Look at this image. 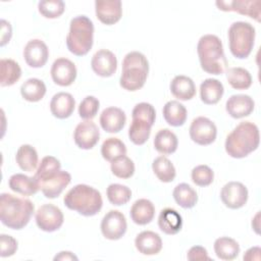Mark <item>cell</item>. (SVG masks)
<instances>
[{"instance_id":"cell-34","label":"cell","mask_w":261,"mask_h":261,"mask_svg":"<svg viewBox=\"0 0 261 261\" xmlns=\"http://www.w3.org/2000/svg\"><path fill=\"white\" fill-rule=\"evenodd\" d=\"M20 94L29 102H38L46 94V85L42 80L36 77L29 79L21 85Z\"/></svg>"},{"instance_id":"cell-29","label":"cell","mask_w":261,"mask_h":261,"mask_svg":"<svg viewBox=\"0 0 261 261\" xmlns=\"http://www.w3.org/2000/svg\"><path fill=\"white\" fill-rule=\"evenodd\" d=\"M154 147L162 155H170L177 149L178 141L173 132L168 128L160 129L154 138Z\"/></svg>"},{"instance_id":"cell-25","label":"cell","mask_w":261,"mask_h":261,"mask_svg":"<svg viewBox=\"0 0 261 261\" xmlns=\"http://www.w3.org/2000/svg\"><path fill=\"white\" fill-rule=\"evenodd\" d=\"M129 215L132 220L139 225L150 223L155 215L154 204L148 199H139L130 207Z\"/></svg>"},{"instance_id":"cell-13","label":"cell","mask_w":261,"mask_h":261,"mask_svg":"<svg viewBox=\"0 0 261 261\" xmlns=\"http://www.w3.org/2000/svg\"><path fill=\"white\" fill-rule=\"evenodd\" d=\"M99 138V128L92 120H84L80 122L73 132V140L75 145L84 150L94 148L98 143Z\"/></svg>"},{"instance_id":"cell-50","label":"cell","mask_w":261,"mask_h":261,"mask_svg":"<svg viewBox=\"0 0 261 261\" xmlns=\"http://www.w3.org/2000/svg\"><path fill=\"white\" fill-rule=\"evenodd\" d=\"M54 260H79V258L71 252L69 251H62V252H59L55 257H54Z\"/></svg>"},{"instance_id":"cell-35","label":"cell","mask_w":261,"mask_h":261,"mask_svg":"<svg viewBox=\"0 0 261 261\" xmlns=\"http://www.w3.org/2000/svg\"><path fill=\"white\" fill-rule=\"evenodd\" d=\"M172 196L176 204L185 209L193 208L198 202L197 192L186 182L178 184L174 188Z\"/></svg>"},{"instance_id":"cell-2","label":"cell","mask_w":261,"mask_h":261,"mask_svg":"<svg viewBox=\"0 0 261 261\" xmlns=\"http://www.w3.org/2000/svg\"><path fill=\"white\" fill-rule=\"evenodd\" d=\"M259 142L258 126L251 121H242L228 134L224 147L230 157L241 159L254 152L258 148Z\"/></svg>"},{"instance_id":"cell-12","label":"cell","mask_w":261,"mask_h":261,"mask_svg":"<svg viewBox=\"0 0 261 261\" xmlns=\"http://www.w3.org/2000/svg\"><path fill=\"white\" fill-rule=\"evenodd\" d=\"M71 175L65 170H58L57 172L38 180L40 190L46 198H57L62 191L70 184Z\"/></svg>"},{"instance_id":"cell-3","label":"cell","mask_w":261,"mask_h":261,"mask_svg":"<svg viewBox=\"0 0 261 261\" xmlns=\"http://www.w3.org/2000/svg\"><path fill=\"white\" fill-rule=\"evenodd\" d=\"M197 52L201 68L210 74H222L227 67L221 40L211 34L202 36L197 44Z\"/></svg>"},{"instance_id":"cell-31","label":"cell","mask_w":261,"mask_h":261,"mask_svg":"<svg viewBox=\"0 0 261 261\" xmlns=\"http://www.w3.org/2000/svg\"><path fill=\"white\" fill-rule=\"evenodd\" d=\"M15 160L21 170L33 172L38 166L39 157L36 149L32 145L24 144L16 151Z\"/></svg>"},{"instance_id":"cell-44","label":"cell","mask_w":261,"mask_h":261,"mask_svg":"<svg viewBox=\"0 0 261 261\" xmlns=\"http://www.w3.org/2000/svg\"><path fill=\"white\" fill-rule=\"evenodd\" d=\"M100 107L99 100L94 96L85 97L79 106V115L85 120H91L96 116Z\"/></svg>"},{"instance_id":"cell-8","label":"cell","mask_w":261,"mask_h":261,"mask_svg":"<svg viewBox=\"0 0 261 261\" xmlns=\"http://www.w3.org/2000/svg\"><path fill=\"white\" fill-rule=\"evenodd\" d=\"M189 134L193 142L201 146H207L215 141L217 136V127L209 118L199 116L193 119L190 125Z\"/></svg>"},{"instance_id":"cell-9","label":"cell","mask_w":261,"mask_h":261,"mask_svg":"<svg viewBox=\"0 0 261 261\" xmlns=\"http://www.w3.org/2000/svg\"><path fill=\"white\" fill-rule=\"evenodd\" d=\"M36 223L38 227L46 232H52L61 227L63 224V213L53 204H44L36 211Z\"/></svg>"},{"instance_id":"cell-6","label":"cell","mask_w":261,"mask_h":261,"mask_svg":"<svg viewBox=\"0 0 261 261\" xmlns=\"http://www.w3.org/2000/svg\"><path fill=\"white\" fill-rule=\"evenodd\" d=\"M94 42V23L86 15L74 16L69 23L66 46L69 52L84 56L92 49Z\"/></svg>"},{"instance_id":"cell-41","label":"cell","mask_w":261,"mask_h":261,"mask_svg":"<svg viewBox=\"0 0 261 261\" xmlns=\"http://www.w3.org/2000/svg\"><path fill=\"white\" fill-rule=\"evenodd\" d=\"M41 15L46 18H57L65 10V4L61 0H43L38 3Z\"/></svg>"},{"instance_id":"cell-47","label":"cell","mask_w":261,"mask_h":261,"mask_svg":"<svg viewBox=\"0 0 261 261\" xmlns=\"http://www.w3.org/2000/svg\"><path fill=\"white\" fill-rule=\"evenodd\" d=\"M187 258L190 261H198V260H211L208 256L207 250L202 246H193L187 254Z\"/></svg>"},{"instance_id":"cell-7","label":"cell","mask_w":261,"mask_h":261,"mask_svg":"<svg viewBox=\"0 0 261 261\" xmlns=\"http://www.w3.org/2000/svg\"><path fill=\"white\" fill-rule=\"evenodd\" d=\"M255 28L247 21H234L228 29L230 53L239 59L247 58L254 47Z\"/></svg>"},{"instance_id":"cell-16","label":"cell","mask_w":261,"mask_h":261,"mask_svg":"<svg viewBox=\"0 0 261 261\" xmlns=\"http://www.w3.org/2000/svg\"><path fill=\"white\" fill-rule=\"evenodd\" d=\"M91 66L93 71L99 76L109 77L113 75L117 69V59L110 50L101 49L93 55Z\"/></svg>"},{"instance_id":"cell-24","label":"cell","mask_w":261,"mask_h":261,"mask_svg":"<svg viewBox=\"0 0 261 261\" xmlns=\"http://www.w3.org/2000/svg\"><path fill=\"white\" fill-rule=\"evenodd\" d=\"M158 226L166 234H176L182 227L181 215L172 208H164L158 216Z\"/></svg>"},{"instance_id":"cell-51","label":"cell","mask_w":261,"mask_h":261,"mask_svg":"<svg viewBox=\"0 0 261 261\" xmlns=\"http://www.w3.org/2000/svg\"><path fill=\"white\" fill-rule=\"evenodd\" d=\"M259 215H260V213L258 212L256 215H255V217H254V219H252V227L255 229V231L257 232V233H259Z\"/></svg>"},{"instance_id":"cell-20","label":"cell","mask_w":261,"mask_h":261,"mask_svg":"<svg viewBox=\"0 0 261 261\" xmlns=\"http://www.w3.org/2000/svg\"><path fill=\"white\" fill-rule=\"evenodd\" d=\"M101 127L110 134L119 133L125 125L126 115L124 111L118 107H107L105 108L99 118Z\"/></svg>"},{"instance_id":"cell-27","label":"cell","mask_w":261,"mask_h":261,"mask_svg":"<svg viewBox=\"0 0 261 261\" xmlns=\"http://www.w3.org/2000/svg\"><path fill=\"white\" fill-rule=\"evenodd\" d=\"M223 93V85L216 79H206L200 85V98L204 104L214 105L218 103Z\"/></svg>"},{"instance_id":"cell-40","label":"cell","mask_w":261,"mask_h":261,"mask_svg":"<svg viewBox=\"0 0 261 261\" xmlns=\"http://www.w3.org/2000/svg\"><path fill=\"white\" fill-rule=\"evenodd\" d=\"M110 168L112 173L119 178H129L135 173L134 161L126 155L113 160Z\"/></svg>"},{"instance_id":"cell-4","label":"cell","mask_w":261,"mask_h":261,"mask_svg":"<svg viewBox=\"0 0 261 261\" xmlns=\"http://www.w3.org/2000/svg\"><path fill=\"white\" fill-rule=\"evenodd\" d=\"M64 205L83 216H94L102 208L103 200L95 188L80 184L70 189L63 198Z\"/></svg>"},{"instance_id":"cell-30","label":"cell","mask_w":261,"mask_h":261,"mask_svg":"<svg viewBox=\"0 0 261 261\" xmlns=\"http://www.w3.org/2000/svg\"><path fill=\"white\" fill-rule=\"evenodd\" d=\"M21 76L19 64L13 59L3 58L0 60V85L9 87L14 85Z\"/></svg>"},{"instance_id":"cell-22","label":"cell","mask_w":261,"mask_h":261,"mask_svg":"<svg viewBox=\"0 0 261 261\" xmlns=\"http://www.w3.org/2000/svg\"><path fill=\"white\" fill-rule=\"evenodd\" d=\"M135 246L143 255H156L162 249V240L157 232L144 230L136 237Z\"/></svg>"},{"instance_id":"cell-19","label":"cell","mask_w":261,"mask_h":261,"mask_svg":"<svg viewBox=\"0 0 261 261\" xmlns=\"http://www.w3.org/2000/svg\"><path fill=\"white\" fill-rule=\"evenodd\" d=\"M254 108L255 102L253 98L245 94L231 95L225 103L226 112L229 116L236 119L249 116L253 112Z\"/></svg>"},{"instance_id":"cell-43","label":"cell","mask_w":261,"mask_h":261,"mask_svg":"<svg viewBox=\"0 0 261 261\" xmlns=\"http://www.w3.org/2000/svg\"><path fill=\"white\" fill-rule=\"evenodd\" d=\"M191 177L195 185L199 187H207L213 182L214 172L208 165L201 164L193 168Z\"/></svg>"},{"instance_id":"cell-26","label":"cell","mask_w":261,"mask_h":261,"mask_svg":"<svg viewBox=\"0 0 261 261\" xmlns=\"http://www.w3.org/2000/svg\"><path fill=\"white\" fill-rule=\"evenodd\" d=\"M170 92L178 100L188 101L196 95V86L193 80L187 75H175L170 83Z\"/></svg>"},{"instance_id":"cell-33","label":"cell","mask_w":261,"mask_h":261,"mask_svg":"<svg viewBox=\"0 0 261 261\" xmlns=\"http://www.w3.org/2000/svg\"><path fill=\"white\" fill-rule=\"evenodd\" d=\"M152 123L139 118V117H133L132 123L129 125L128 128V138L129 140L138 146L144 145L151 134V127H152Z\"/></svg>"},{"instance_id":"cell-36","label":"cell","mask_w":261,"mask_h":261,"mask_svg":"<svg viewBox=\"0 0 261 261\" xmlns=\"http://www.w3.org/2000/svg\"><path fill=\"white\" fill-rule=\"evenodd\" d=\"M226 79L231 88L247 90L252 85V75L244 67H230L226 70Z\"/></svg>"},{"instance_id":"cell-21","label":"cell","mask_w":261,"mask_h":261,"mask_svg":"<svg viewBox=\"0 0 261 261\" xmlns=\"http://www.w3.org/2000/svg\"><path fill=\"white\" fill-rule=\"evenodd\" d=\"M75 107V101L71 94L59 92L55 94L50 101V111L53 116L59 119L69 117Z\"/></svg>"},{"instance_id":"cell-18","label":"cell","mask_w":261,"mask_h":261,"mask_svg":"<svg viewBox=\"0 0 261 261\" xmlns=\"http://www.w3.org/2000/svg\"><path fill=\"white\" fill-rule=\"evenodd\" d=\"M95 12L97 18L104 24L111 25L120 20L122 15L121 1L119 0H97L95 1Z\"/></svg>"},{"instance_id":"cell-37","label":"cell","mask_w":261,"mask_h":261,"mask_svg":"<svg viewBox=\"0 0 261 261\" xmlns=\"http://www.w3.org/2000/svg\"><path fill=\"white\" fill-rule=\"evenodd\" d=\"M152 169L157 178L162 182H171L176 175L172 162L165 156L155 158L152 163Z\"/></svg>"},{"instance_id":"cell-42","label":"cell","mask_w":261,"mask_h":261,"mask_svg":"<svg viewBox=\"0 0 261 261\" xmlns=\"http://www.w3.org/2000/svg\"><path fill=\"white\" fill-rule=\"evenodd\" d=\"M60 167L61 164L57 158H55L54 156H45L41 160V163L39 164L34 176L37 180H41L60 170Z\"/></svg>"},{"instance_id":"cell-1","label":"cell","mask_w":261,"mask_h":261,"mask_svg":"<svg viewBox=\"0 0 261 261\" xmlns=\"http://www.w3.org/2000/svg\"><path fill=\"white\" fill-rule=\"evenodd\" d=\"M35 210L29 199L13 196L8 193L0 195V220L11 229H21L30 221Z\"/></svg>"},{"instance_id":"cell-23","label":"cell","mask_w":261,"mask_h":261,"mask_svg":"<svg viewBox=\"0 0 261 261\" xmlns=\"http://www.w3.org/2000/svg\"><path fill=\"white\" fill-rule=\"evenodd\" d=\"M8 186L11 191L23 196L35 195L40 190L36 177H31L23 173L12 174L8 179Z\"/></svg>"},{"instance_id":"cell-5","label":"cell","mask_w":261,"mask_h":261,"mask_svg":"<svg viewBox=\"0 0 261 261\" xmlns=\"http://www.w3.org/2000/svg\"><path fill=\"white\" fill-rule=\"evenodd\" d=\"M149 72V62L139 51L127 53L122 60V71L119 79L120 87L135 92L143 88Z\"/></svg>"},{"instance_id":"cell-15","label":"cell","mask_w":261,"mask_h":261,"mask_svg":"<svg viewBox=\"0 0 261 261\" xmlns=\"http://www.w3.org/2000/svg\"><path fill=\"white\" fill-rule=\"evenodd\" d=\"M51 77L53 82L61 87L70 86L76 79V67L74 63L64 57L57 58L51 66Z\"/></svg>"},{"instance_id":"cell-49","label":"cell","mask_w":261,"mask_h":261,"mask_svg":"<svg viewBox=\"0 0 261 261\" xmlns=\"http://www.w3.org/2000/svg\"><path fill=\"white\" fill-rule=\"evenodd\" d=\"M260 253H261V249L260 247H252L250 249H248L245 254L243 259L246 261H252V260H260Z\"/></svg>"},{"instance_id":"cell-17","label":"cell","mask_w":261,"mask_h":261,"mask_svg":"<svg viewBox=\"0 0 261 261\" xmlns=\"http://www.w3.org/2000/svg\"><path fill=\"white\" fill-rule=\"evenodd\" d=\"M49 57V49L45 42L40 39H33L27 43L23 49L25 63L34 68L42 67Z\"/></svg>"},{"instance_id":"cell-32","label":"cell","mask_w":261,"mask_h":261,"mask_svg":"<svg viewBox=\"0 0 261 261\" xmlns=\"http://www.w3.org/2000/svg\"><path fill=\"white\" fill-rule=\"evenodd\" d=\"M214 252L221 260H233L240 254V245L231 238L221 237L214 242Z\"/></svg>"},{"instance_id":"cell-14","label":"cell","mask_w":261,"mask_h":261,"mask_svg":"<svg viewBox=\"0 0 261 261\" xmlns=\"http://www.w3.org/2000/svg\"><path fill=\"white\" fill-rule=\"evenodd\" d=\"M218 9L222 11H234L243 15H247L260 21L261 2L260 0H232V1H216Z\"/></svg>"},{"instance_id":"cell-39","label":"cell","mask_w":261,"mask_h":261,"mask_svg":"<svg viewBox=\"0 0 261 261\" xmlns=\"http://www.w3.org/2000/svg\"><path fill=\"white\" fill-rule=\"evenodd\" d=\"M106 195L109 202L114 206L126 204L132 198V191L124 185L111 184L106 190Z\"/></svg>"},{"instance_id":"cell-28","label":"cell","mask_w":261,"mask_h":261,"mask_svg":"<svg viewBox=\"0 0 261 261\" xmlns=\"http://www.w3.org/2000/svg\"><path fill=\"white\" fill-rule=\"evenodd\" d=\"M165 121L171 126H181L187 120V109L185 105L176 100L168 101L162 109Z\"/></svg>"},{"instance_id":"cell-38","label":"cell","mask_w":261,"mask_h":261,"mask_svg":"<svg viewBox=\"0 0 261 261\" xmlns=\"http://www.w3.org/2000/svg\"><path fill=\"white\" fill-rule=\"evenodd\" d=\"M126 154L125 144L118 138H108L101 146L102 157L109 162Z\"/></svg>"},{"instance_id":"cell-10","label":"cell","mask_w":261,"mask_h":261,"mask_svg":"<svg viewBox=\"0 0 261 261\" xmlns=\"http://www.w3.org/2000/svg\"><path fill=\"white\" fill-rule=\"evenodd\" d=\"M100 227L103 237L107 240H119L124 236L127 228L125 216L118 210H110L104 215Z\"/></svg>"},{"instance_id":"cell-48","label":"cell","mask_w":261,"mask_h":261,"mask_svg":"<svg viewBox=\"0 0 261 261\" xmlns=\"http://www.w3.org/2000/svg\"><path fill=\"white\" fill-rule=\"evenodd\" d=\"M1 41H0V46L3 47L5 46L11 39L12 36V29L11 24L9 21L5 19H1Z\"/></svg>"},{"instance_id":"cell-46","label":"cell","mask_w":261,"mask_h":261,"mask_svg":"<svg viewBox=\"0 0 261 261\" xmlns=\"http://www.w3.org/2000/svg\"><path fill=\"white\" fill-rule=\"evenodd\" d=\"M0 245H1L0 256L2 258L12 256L17 250V241L13 237L8 234L2 233L0 236Z\"/></svg>"},{"instance_id":"cell-11","label":"cell","mask_w":261,"mask_h":261,"mask_svg":"<svg viewBox=\"0 0 261 261\" xmlns=\"http://www.w3.org/2000/svg\"><path fill=\"white\" fill-rule=\"evenodd\" d=\"M248 189L240 181L225 184L220 192L222 203L229 209H239L245 206L248 201Z\"/></svg>"},{"instance_id":"cell-45","label":"cell","mask_w":261,"mask_h":261,"mask_svg":"<svg viewBox=\"0 0 261 261\" xmlns=\"http://www.w3.org/2000/svg\"><path fill=\"white\" fill-rule=\"evenodd\" d=\"M132 117H139L154 124L156 118V111L152 104L147 102H141L134 107Z\"/></svg>"}]
</instances>
